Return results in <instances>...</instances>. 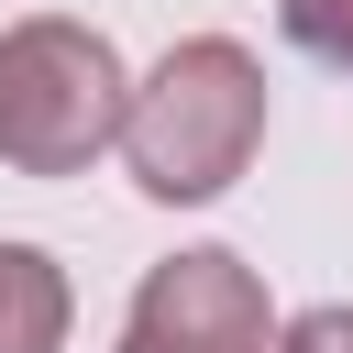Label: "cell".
I'll list each match as a JSON object with an SVG mask.
<instances>
[{
  "instance_id": "6da1fadb",
  "label": "cell",
  "mask_w": 353,
  "mask_h": 353,
  "mask_svg": "<svg viewBox=\"0 0 353 353\" xmlns=\"http://www.w3.org/2000/svg\"><path fill=\"white\" fill-rule=\"evenodd\" d=\"M265 121H276V88H265V55L243 33H176L143 77H132V110H121V165L154 210H210L243 188V165L265 154Z\"/></svg>"
},
{
  "instance_id": "7a4b0ae2",
  "label": "cell",
  "mask_w": 353,
  "mask_h": 353,
  "mask_svg": "<svg viewBox=\"0 0 353 353\" xmlns=\"http://www.w3.org/2000/svg\"><path fill=\"white\" fill-rule=\"evenodd\" d=\"M132 66L99 22L77 11H22L0 22V165L11 176H88L121 143Z\"/></svg>"
},
{
  "instance_id": "3957f363",
  "label": "cell",
  "mask_w": 353,
  "mask_h": 353,
  "mask_svg": "<svg viewBox=\"0 0 353 353\" xmlns=\"http://www.w3.org/2000/svg\"><path fill=\"white\" fill-rule=\"evenodd\" d=\"M121 342H143V353H276V298L232 243H188V254L132 276Z\"/></svg>"
},
{
  "instance_id": "277c9868",
  "label": "cell",
  "mask_w": 353,
  "mask_h": 353,
  "mask_svg": "<svg viewBox=\"0 0 353 353\" xmlns=\"http://www.w3.org/2000/svg\"><path fill=\"white\" fill-rule=\"evenodd\" d=\"M77 287L44 243H0V353H66Z\"/></svg>"
},
{
  "instance_id": "5b68a950",
  "label": "cell",
  "mask_w": 353,
  "mask_h": 353,
  "mask_svg": "<svg viewBox=\"0 0 353 353\" xmlns=\"http://www.w3.org/2000/svg\"><path fill=\"white\" fill-rule=\"evenodd\" d=\"M276 33H287L309 66L353 77V0H276Z\"/></svg>"
},
{
  "instance_id": "8992f818",
  "label": "cell",
  "mask_w": 353,
  "mask_h": 353,
  "mask_svg": "<svg viewBox=\"0 0 353 353\" xmlns=\"http://www.w3.org/2000/svg\"><path fill=\"white\" fill-rule=\"evenodd\" d=\"M276 353H353V298H320V309L276 320Z\"/></svg>"
},
{
  "instance_id": "52a82bcc",
  "label": "cell",
  "mask_w": 353,
  "mask_h": 353,
  "mask_svg": "<svg viewBox=\"0 0 353 353\" xmlns=\"http://www.w3.org/2000/svg\"><path fill=\"white\" fill-rule=\"evenodd\" d=\"M110 353H143V342H110Z\"/></svg>"
}]
</instances>
